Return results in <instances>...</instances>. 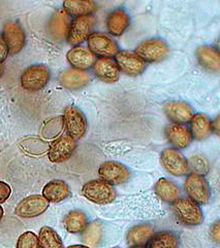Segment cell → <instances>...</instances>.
<instances>
[{"label": "cell", "mask_w": 220, "mask_h": 248, "mask_svg": "<svg viewBox=\"0 0 220 248\" xmlns=\"http://www.w3.org/2000/svg\"><path fill=\"white\" fill-rule=\"evenodd\" d=\"M49 208V202L43 196L33 195L22 200L16 207V214L23 218H33L45 213Z\"/></svg>", "instance_id": "obj_13"}, {"label": "cell", "mask_w": 220, "mask_h": 248, "mask_svg": "<svg viewBox=\"0 0 220 248\" xmlns=\"http://www.w3.org/2000/svg\"><path fill=\"white\" fill-rule=\"evenodd\" d=\"M88 218L80 210L70 211L64 218L65 230L70 234H80L88 227Z\"/></svg>", "instance_id": "obj_29"}, {"label": "cell", "mask_w": 220, "mask_h": 248, "mask_svg": "<svg viewBox=\"0 0 220 248\" xmlns=\"http://www.w3.org/2000/svg\"><path fill=\"white\" fill-rule=\"evenodd\" d=\"M161 164L175 177H183L189 173L187 159L181 152L174 148H166L161 152Z\"/></svg>", "instance_id": "obj_12"}, {"label": "cell", "mask_w": 220, "mask_h": 248, "mask_svg": "<svg viewBox=\"0 0 220 248\" xmlns=\"http://www.w3.org/2000/svg\"><path fill=\"white\" fill-rule=\"evenodd\" d=\"M50 71L49 68L35 64L27 67L21 75V85L27 91L36 92L42 90L50 81Z\"/></svg>", "instance_id": "obj_3"}, {"label": "cell", "mask_w": 220, "mask_h": 248, "mask_svg": "<svg viewBox=\"0 0 220 248\" xmlns=\"http://www.w3.org/2000/svg\"><path fill=\"white\" fill-rule=\"evenodd\" d=\"M76 148V140L68 135H63L55 139L51 143L48 150V157L54 164H60L72 157Z\"/></svg>", "instance_id": "obj_11"}, {"label": "cell", "mask_w": 220, "mask_h": 248, "mask_svg": "<svg viewBox=\"0 0 220 248\" xmlns=\"http://www.w3.org/2000/svg\"><path fill=\"white\" fill-rule=\"evenodd\" d=\"M166 137L168 142L174 149H185L192 142V136L189 127L181 124H170L166 128Z\"/></svg>", "instance_id": "obj_18"}, {"label": "cell", "mask_w": 220, "mask_h": 248, "mask_svg": "<svg viewBox=\"0 0 220 248\" xmlns=\"http://www.w3.org/2000/svg\"><path fill=\"white\" fill-rule=\"evenodd\" d=\"M62 123H63V118H56L49 121V123L47 124L43 130V135L48 139L54 138L56 135L60 134L62 129Z\"/></svg>", "instance_id": "obj_35"}, {"label": "cell", "mask_w": 220, "mask_h": 248, "mask_svg": "<svg viewBox=\"0 0 220 248\" xmlns=\"http://www.w3.org/2000/svg\"><path fill=\"white\" fill-rule=\"evenodd\" d=\"M17 248H39L38 237L33 232H25L19 237Z\"/></svg>", "instance_id": "obj_34"}, {"label": "cell", "mask_w": 220, "mask_h": 248, "mask_svg": "<svg viewBox=\"0 0 220 248\" xmlns=\"http://www.w3.org/2000/svg\"><path fill=\"white\" fill-rule=\"evenodd\" d=\"M7 55H9V49H7L2 35H0V64L6 60Z\"/></svg>", "instance_id": "obj_37"}, {"label": "cell", "mask_w": 220, "mask_h": 248, "mask_svg": "<svg viewBox=\"0 0 220 248\" xmlns=\"http://www.w3.org/2000/svg\"><path fill=\"white\" fill-rule=\"evenodd\" d=\"M63 11L73 17L92 16L97 11V4L92 0H66L63 2Z\"/></svg>", "instance_id": "obj_25"}, {"label": "cell", "mask_w": 220, "mask_h": 248, "mask_svg": "<svg viewBox=\"0 0 220 248\" xmlns=\"http://www.w3.org/2000/svg\"><path fill=\"white\" fill-rule=\"evenodd\" d=\"M95 76L105 83H116L120 78V71L113 58H99L93 65Z\"/></svg>", "instance_id": "obj_19"}, {"label": "cell", "mask_w": 220, "mask_h": 248, "mask_svg": "<svg viewBox=\"0 0 220 248\" xmlns=\"http://www.w3.org/2000/svg\"><path fill=\"white\" fill-rule=\"evenodd\" d=\"M130 25V18L124 10L118 9L108 16L107 28L113 36H121Z\"/></svg>", "instance_id": "obj_21"}, {"label": "cell", "mask_w": 220, "mask_h": 248, "mask_svg": "<svg viewBox=\"0 0 220 248\" xmlns=\"http://www.w3.org/2000/svg\"><path fill=\"white\" fill-rule=\"evenodd\" d=\"M190 133L192 139L196 141H204L208 139L211 134L213 133L212 127V121L207 115L203 113L194 114L192 119L190 120Z\"/></svg>", "instance_id": "obj_22"}, {"label": "cell", "mask_w": 220, "mask_h": 248, "mask_svg": "<svg viewBox=\"0 0 220 248\" xmlns=\"http://www.w3.org/2000/svg\"><path fill=\"white\" fill-rule=\"evenodd\" d=\"M90 82V76L83 71L69 68L60 76V83L68 90H79L87 86Z\"/></svg>", "instance_id": "obj_20"}, {"label": "cell", "mask_w": 220, "mask_h": 248, "mask_svg": "<svg viewBox=\"0 0 220 248\" xmlns=\"http://www.w3.org/2000/svg\"><path fill=\"white\" fill-rule=\"evenodd\" d=\"M188 169L192 173L201 176H205L210 172V162L205 155L196 153L190 155L187 159Z\"/></svg>", "instance_id": "obj_33"}, {"label": "cell", "mask_w": 220, "mask_h": 248, "mask_svg": "<svg viewBox=\"0 0 220 248\" xmlns=\"http://www.w3.org/2000/svg\"><path fill=\"white\" fill-rule=\"evenodd\" d=\"M163 111L173 123L181 124V125L189 123L194 115L192 108L187 103L180 100L167 103L163 107Z\"/></svg>", "instance_id": "obj_16"}, {"label": "cell", "mask_w": 220, "mask_h": 248, "mask_svg": "<svg viewBox=\"0 0 220 248\" xmlns=\"http://www.w3.org/2000/svg\"><path fill=\"white\" fill-rule=\"evenodd\" d=\"M11 186L3 181H0V204L5 203L7 199L11 197Z\"/></svg>", "instance_id": "obj_36"}, {"label": "cell", "mask_w": 220, "mask_h": 248, "mask_svg": "<svg viewBox=\"0 0 220 248\" xmlns=\"http://www.w3.org/2000/svg\"><path fill=\"white\" fill-rule=\"evenodd\" d=\"M101 237H103V227L100 222L94 221L83 232V242L88 247H95L100 242Z\"/></svg>", "instance_id": "obj_31"}, {"label": "cell", "mask_w": 220, "mask_h": 248, "mask_svg": "<svg viewBox=\"0 0 220 248\" xmlns=\"http://www.w3.org/2000/svg\"><path fill=\"white\" fill-rule=\"evenodd\" d=\"M43 197L49 203H59L70 197V189L64 181L53 180L44 186Z\"/></svg>", "instance_id": "obj_24"}, {"label": "cell", "mask_w": 220, "mask_h": 248, "mask_svg": "<svg viewBox=\"0 0 220 248\" xmlns=\"http://www.w3.org/2000/svg\"><path fill=\"white\" fill-rule=\"evenodd\" d=\"M95 23L96 19L94 18L93 15L72 20V24H70L66 38L68 44L78 46L85 41H87V38L92 33L94 26H95Z\"/></svg>", "instance_id": "obj_8"}, {"label": "cell", "mask_w": 220, "mask_h": 248, "mask_svg": "<svg viewBox=\"0 0 220 248\" xmlns=\"http://www.w3.org/2000/svg\"><path fill=\"white\" fill-rule=\"evenodd\" d=\"M120 73L130 77L142 75L147 68L146 62L135 52L119 51L114 58Z\"/></svg>", "instance_id": "obj_10"}, {"label": "cell", "mask_w": 220, "mask_h": 248, "mask_svg": "<svg viewBox=\"0 0 220 248\" xmlns=\"http://www.w3.org/2000/svg\"><path fill=\"white\" fill-rule=\"evenodd\" d=\"M184 188L188 198L198 205H206L211 198L210 187L205 177L190 173L187 176Z\"/></svg>", "instance_id": "obj_4"}, {"label": "cell", "mask_w": 220, "mask_h": 248, "mask_svg": "<svg viewBox=\"0 0 220 248\" xmlns=\"http://www.w3.org/2000/svg\"><path fill=\"white\" fill-rule=\"evenodd\" d=\"M154 234L153 226L149 223L138 224L127 232V243L129 246H145Z\"/></svg>", "instance_id": "obj_26"}, {"label": "cell", "mask_w": 220, "mask_h": 248, "mask_svg": "<svg viewBox=\"0 0 220 248\" xmlns=\"http://www.w3.org/2000/svg\"><path fill=\"white\" fill-rule=\"evenodd\" d=\"M196 58L199 63L210 72L219 73L220 71V55L219 52L210 46H202L196 50Z\"/></svg>", "instance_id": "obj_23"}, {"label": "cell", "mask_w": 220, "mask_h": 248, "mask_svg": "<svg viewBox=\"0 0 220 248\" xmlns=\"http://www.w3.org/2000/svg\"><path fill=\"white\" fill-rule=\"evenodd\" d=\"M211 237L216 243L220 242V226L219 221H216L211 229Z\"/></svg>", "instance_id": "obj_38"}, {"label": "cell", "mask_w": 220, "mask_h": 248, "mask_svg": "<svg viewBox=\"0 0 220 248\" xmlns=\"http://www.w3.org/2000/svg\"><path fill=\"white\" fill-rule=\"evenodd\" d=\"M180 240L175 232L162 231L154 232L149 240L147 248H179Z\"/></svg>", "instance_id": "obj_28"}, {"label": "cell", "mask_w": 220, "mask_h": 248, "mask_svg": "<svg viewBox=\"0 0 220 248\" xmlns=\"http://www.w3.org/2000/svg\"><path fill=\"white\" fill-rule=\"evenodd\" d=\"M88 49L99 58H113L119 52L117 43L103 32H92L87 38Z\"/></svg>", "instance_id": "obj_6"}, {"label": "cell", "mask_w": 220, "mask_h": 248, "mask_svg": "<svg viewBox=\"0 0 220 248\" xmlns=\"http://www.w3.org/2000/svg\"><path fill=\"white\" fill-rule=\"evenodd\" d=\"M39 248H64L59 235L50 227H44L39 231Z\"/></svg>", "instance_id": "obj_30"}, {"label": "cell", "mask_w": 220, "mask_h": 248, "mask_svg": "<svg viewBox=\"0 0 220 248\" xmlns=\"http://www.w3.org/2000/svg\"><path fill=\"white\" fill-rule=\"evenodd\" d=\"M98 176L101 181L110 185H119L128 181L130 170L121 162L109 160L101 164L98 168Z\"/></svg>", "instance_id": "obj_7"}, {"label": "cell", "mask_w": 220, "mask_h": 248, "mask_svg": "<svg viewBox=\"0 0 220 248\" xmlns=\"http://www.w3.org/2000/svg\"><path fill=\"white\" fill-rule=\"evenodd\" d=\"M135 53L146 63H157L166 60L171 50L169 46L161 40H149L139 45Z\"/></svg>", "instance_id": "obj_5"}, {"label": "cell", "mask_w": 220, "mask_h": 248, "mask_svg": "<svg viewBox=\"0 0 220 248\" xmlns=\"http://www.w3.org/2000/svg\"><path fill=\"white\" fill-rule=\"evenodd\" d=\"M82 195L92 203L106 205L112 203L117 193L112 185L101 180H91L84 184Z\"/></svg>", "instance_id": "obj_2"}, {"label": "cell", "mask_w": 220, "mask_h": 248, "mask_svg": "<svg viewBox=\"0 0 220 248\" xmlns=\"http://www.w3.org/2000/svg\"><path fill=\"white\" fill-rule=\"evenodd\" d=\"M66 248H90V247L86 246V245H70V246H68Z\"/></svg>", "instance_id": "obj_39"}, {"label": "cell", "mask_w": 220, "mask_h": 248, "mask_svg": "<svg viewBox=\"0 0 220 248\" xmlns=\"http://www.w3.org/2000/svg\"><path fill=\"white\" fill-rule=\"evenodd\" d=\"M172 208L178 220L185 226H199L204 221V214L200 205L189 199L179 198L173 203Z\"/></svg>", "instance_id": "obj_1"}, {"label": "cell", "mask_w": 220, "mask_h": 248, "mask_svg": "<svg viewBox=\"0 0 220 248\" xmlns=\"http://www.w3.org/2000/svg\"><path fill=\"white\" fill-rule=\"evenodd\" d=\"M3 72H4V69H3V66L0 64V78H1V76L3 75Z\"/></svg>", "instance_id": "obj_41"}, {"label": "cell", "mask_w": 220, "mask_h": 248, "mask_svg": "<svg viewBox=\"0 0 220 248\" xmlns=\"http://www.w3.org/2000/svg\"><path fill=\"white\" fill-rule=\"evenodd\" d=\"M114 248H120V247H114Z\"/></svg>", "instance_id": "obj_43"}, {"label": "cell", "mask_w": 220, "mask_h": 248, "mask_svg": "<svg viewBox=\"0 0 220 248\" xmlns=\"http://www.w3.org/2000/svg\"><path fill=\"white\" fill-rule=\"evenodd\" d=\"M156 195L160 200L169 204H173L179 199L180 188L179 186L167 178H160L155 184Z\"/></svg>", "instance_id": "obj_27"}, {"label": "cell", "mask_w": 220, "mask_h": 248, "mask_svg": "<svg viewBox=\"0 0 220 248\" xmlns=\"http://www.w3.org/2000/svg\"><path fill=\"white\" fill-rule=\"evenodd\" d=\"M3 209H2V207L1 206H0V220H1L2 219V217H3Z\"/></svg>", "instance_id": "obj_40"}, {"label": "cell", "mask_w": 220, "mask_h": 248, "mask_svg": "<svg viewBox=\"0 0 220 248\" xmlns=\"http://www.w3.org/2000/svg\"><path fill=\"white\" fill-rule=\"evenodd\" d=\"M66 58L68 63L73 66V68L83 72L93 67L94 63L97 60L96 56L88 48L80 46L69 50L66 54Z\"/></svg>", "instance_id": "obj_17"}, {"label": "cell", "mask_w": 220, "mask_h": 248, "mask_svg": "<svg viewBox=\"0 0 220 248\" xmlns=\"http://www.w3.org/2000/svg\"><path fill=\"white\" fill-rule=\"evenodd\" d=\"M62 118H63V124L68 136L75 140L81 139L85 136L88 124L84 113L80 108L74 106L66 108L64 116Z\"/></svg>", "instance_id": "obj_9"}, {"label": "cell", "mask_w": 220, "mask_h": 248, "mask_svg": "<svg viewBox=\"0 0 220 248\" xmlns=\"http://www.w3.org/2000/svg\"><path fill=\"white\" fill-rule=\"evenodd\" d=\"M70 24H72L70 16L63 10H59L55 13L48 25V31L52 40L57 43L65 41L68 35Z\"/></svg>", "instance_id": "obj_15"}, {"label": "cell", "mask_w": 220, "mask_h": 248, "mask_svg": "<svg viewBox=\"0 0 220 248\" xmlns=\"http://www.w3.org/2000/svg\"><path fill=\"white\" fill-rule=\"evenodd\" d=\"M131 248H147V247H145V246H133Z\"/></svg>", "instance_id": "obj_42"}, {"label": "cell", "mask_w": 220, "mask_h": 248, "mask_svg": "<svg viewBox=\"0 0 220 248\" xmlns=\"http://www.w3.org/2000/svg\"><path fill=\"white\" fill-rule=\"evenodd\" d=\"M22 149L30 155H43L49 150V144L39 138H27L21 142Z\"/></svg>", "instance_id": "obj_32"}, {"label": "cell", "mask_w": 220, "mask_h": 248, "mask_svg": "<svg viewBox=\"0 0 220 248\" xmlns=\"http://www.w3.org/2000/svg\"><path fill=\"white\" fill-rule=\"evenodd\" d=\"M2 37L7 46V49H9V54H11V55H16L24 48L26 42L25 32L17 23H6L3 28Z\"/></svg>", "instance_id": "obj_14"}]
</instances>
